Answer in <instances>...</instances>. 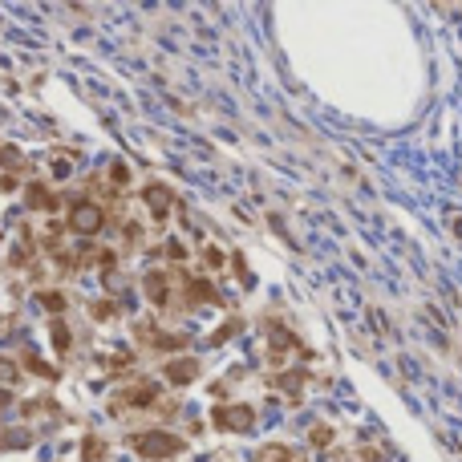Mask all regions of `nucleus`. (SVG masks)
Masks as SVG:
<instances>
[{"mask_svg":"<svg viewBox=\"0 0 462 462\" xmlns=\"http://www.w3.org/2000/svg\"><path fill=\"white\" fill-rule=\"evenodd\" d=\"M166 377L175 381V385H187V381H195V377H199V361H195V357L170 361V365H166Z\"/></svg>","mask_w":462,"mask_h":462,"instance_id":"39448f33","label":"nucleus"},{"mask_svg":"<svg viewBox=\"0 0 462 462\" xmlns=\"http://www.w3.org/2000/svg\"><path fill=\"white\" fill-rule=\"evenodd\" d=\"M53 175H57V179H69V175H73V158L57 154V158H53Z\"/></svg>","mask_w":462,"mask_h":462,"instance_id":"ddd939ff","label":"nucleus"},{"mask_svg":"<svg viewBox=\"0 0 462 462\" xmlns=\"http://www.w3.org/2000/svg\"><path fill=\"white\" fill-rule=\"evenodd\" d=\"M101 223H106V215H101L98 203H77L69 211V231H77V235H98Z\"/></svg>","mask_w":462,"mask_h":462,"instance_id":"f257e3e1","label":"nucleus"},{"mask_svg":"<svg viewBox=\"0 0 462 462\" xmlns=\"http://www.w3.org/2000/svg\"><path fill=\"white\" fill-rule=\"evenodd\" d=\"M454 231H458V239H462V219H454Z\"/></svg>","mask_w":462,"mask_h":462,"instance_id":"6ab92c4d","label":"nucleus"},{"mask_svg":"<svg viewBox=\"0 0 462 462\" xmlns=\"http://www.w3.org/2000/svg\"><path fill=\"white\" fill-rule=\"evenodd\" d=\"M203 264H207V268H219V264H223V251H219V248H207V251H203Z\"/></svg>","mask_w":462,"mask_h":462,"instance_id":"dca6fc26","label":"nucleus"},{"mask_svg":"<svg viewBox=\"0 0 462 462\" xmlns=\"http://www.w3.org/2000/svg\"><path fill=\"white\" fill-rule=\"evenodd\" d=\"M41 304H45L49 313H61V308H65V296H61V292H41Z\"/></svg>","mask_w":462,"mask_h":462,"instance_id":"4468645a","label":"nucleus"},{"mask_svg":"<svg viewBox=\"0 0 462 462\" xmlns=\"http://www.w3.org/2000/svg\"><path fill=\"white\" fill-rule=\"evenodd\" d=\"M110 313H114V304H94V316H101V320H106Z\"/></svg>","mask_w":462,"mask_h":462,"instance_id":"a211bd4d","label":"nucleus"},{"mask_svg":"<svg viewBox=\"0 0 462 462\" xmlns=\"http://www.w3.org/2000/svg\"><path fill=\"white\" fill-rule=\"evenodd\" d=\"M187 296L199 300V304H207V300L215 304V300H219V296H215V288H211L207 280H191V284H187Z\"/></svg>","mask_w":462,"mask_h":462,"instance_id":"6e6552de","label":"nucleus"},{"mask_svg":"<svg viewBox=\"0 0 462 462\" xmlns=\"http://www.w3.org/2000/svg\"><path fill=\"white\" fill-rule=\"evenodd\" d=\"M126 401L130 406H150L154 401V385H134L130 394H126Z\"/></svg>","mask_w":462,"mask_h":462,"instance_id":"1a4fd4ad","label":"nucleus"},{"mask_svg":"<svg viewBox=\"0 0 462 462\" xmlns=\"http://www.w3.org/2000/svg\"><path fill=\"white\" fill-rule=\"evenodd\" d=\"M53 345L61 349V353H65V349L73 345V337H69V329L61 325V320H53Z\"/></svg>","mask_w":462,"mask_h":462,"instance_id":"9b49d317","label":"nucleus"},{"mask_svg":"<svg viewBox=\"0 0 462 462\" xmlns=\"http://www.w3.org/2000/svg\"><path fill=\"white\" fill-rule=\"evenodd\" d=\"M142 199H146V207H150L154 219H166V215H170V203H175L170 187H163V182H150L146 191H142Z\"/></svg>","mask_w":462,"mask_h":462,"instance_id":"20e7f679","label":"nucleus"},{"mask_svg":"<svg viewBox=\"0 0 462 462\" xmlns=\"http://www.w3.org/2000/svg\"><path fill=\"white\" fill-rule=\"evenodd\" d=\"M0 163L4 166H20V154L13 146H0Z\"/></svg>","mask_w":462,"mask_h":462,"instance_id":"2eb2a0df","label":"nucleus"},{"mask_svg":"<svg viewBox=\"0 0 462 462\" xmlns=\"http://www.w3.org/2000/svg\"><path fill=\"white\" fill-rule=\"evenodd\" d=\"M17 377H20V369L8 361V357H0V381H4V385H13Z\"/></svg>","mask_w":462,"mask_h":462,"instance_id":"f8f14e48","label":"nucleus"},{"mask_svg":"<svg viewBox=\"0 0 462 462\" xmlns=\"http://www.w3.org/2000/svg\"><path fill=\"white\" fill-rule=\"evenodd\" d=\"M82 454H85V462H101V454H106L101 438H85V442H82Z\"/></svg>","mask_w":462,"mask_h":462,"instance_id":"9d476101","label":"nucleus"},{"mask_svg":"<svg viewBox=\"0 0 462 462\" xmlns=\"http://www.w3.org/2000/svg\"><path fill=\"white\" fill-rule=\"evenodd\" d=\"M146 292H150L154 304H166V276H163V272H150V276H146Z\"/></svg>","mask_w":462,"mask_h":462,"instance_id":"0eeeda50","label":"nucleus"},{"mask_svg":"<svg viewBox=\"0 0 462 462\" xmlns=\"http://www.w3.org/2000/svg\"><path fill=\"white\" fill-rule=\"evenodd\" d=\"M110 175H114V182L122 187V182H126V163H114L110 166Z\"/></svg>","mask_w":462,"mask_h":462,"instance_id":"f3484780","label":"nucleus"},{"mask_svg":"<svg viewBox=\"0 0 462 462\" xmlns=\"http://www.w3.org/2000/svg\"><path fill=\"white\" fill-rule=\"evenodd\" d=\"M134 446H138L146 458H166V454L179 450V438H175V434H163V430H154V434H142Z\"/></svg>","mask_w":462,"mask_h":462,"instance_id":"f03ea898","label":"nucleus"},{"mask_svg":"<svg viewBox=\"0 0 462 462\" xmlns=\"http://www.w3.org/2000/svg\"><path fill=\"white\" fill-rule=\"evenodd\" d=\"M29 203H33L37 211H53V207H57L53 191H49V187H41V182H33V187H29Z\"/></svg>","mask_w":462,"mask_h":462,"instance_id":"423d86ee","label":"nucleus"},{"mask_svg":"<svg viewBox=\"0 0 462 462\" xmlns=\"http://www.w3.org/2000/svg\"><path fill=\"white\" fill-rule=\"evenodd\" d=\"M211 418H215V426L219 430H248L251 422H256L251 406H219Z\"/></svg>","mask_w":462,"mask_h":462,"instance_id":"7ed1b4c3","label":"nucleus"}]
</instances>
